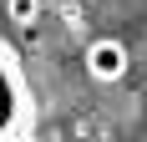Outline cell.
Instances as JSON below:
<instances>
[{"instance_id":"obj_1","label":"cell","mask_w":147,"mask_h":142,"mask_svg":"<svg viewBox=\"0 0 147 142\" xmlns=\"http://www.w3.org/2000/svg\"><path fill=\"white\" fill-rule=\"evenodd\" d=\"M36 127V97L26 86L20 56L0 41V142H26Z\"/></svg>"},{"instance_id":"obj_3","label":"cell","mask_w":147,"mask_h":142,"mask_svg":"<svg viewBox=\"0 0 147 142\" xmlns=\"http://www.w3.org/2000/svg\"><path fill=\"white\" fill-rule=\"evenodd\" d=\"M5 15L15 26H36L41 20V0H5Z\"/></svg>"},{"instance_id":"obj_2","label":"cell","mask_w":147,"mask_h":142,"mask_svg":"<svg viewBox=\"0 0 147 142\" xmlns=\"http://www.w3.org/2000/svg\"><path fill=\"white\" fill-rule=\"evenodd\" d=\"M81 66H86L91 81H122L127 71H132V51H127V41H117V36H96V41L86 46V56H81Z\"/></svg>"}]
</instances>
